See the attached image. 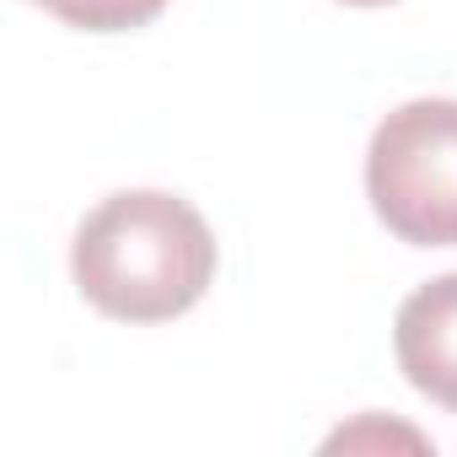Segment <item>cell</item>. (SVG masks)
<instances>
[{"instance_id":"obj_1","label":"cell","mask_w":457,"mask_h":457,"mask_svg":"<svg viewBox=\"0 0 457 457\" xmlns=\"http://www.w3.org/2000/svg\"><path fill=\"white\" fill-rule=\"evenodd\" d=\"M71 275L103 318L167 323L210 291L215 237L188 199L124 188L76 226Z\"/></svg>"},{"instance_id":"obj_2","label":"cell","mask_w":457,"mask_h":457,"mask_svg":"<svg viewBox=\"0 0 457 457\" xmlns=\"http://www.w3.org/2000/svg\"><path fill=\"white\" fill-rule=\"evenodd\" d=\"M366 199L398 243L457 248V103L414 97L393 108L366 151Z\"/></svg>"},{"instance_id":"obj_3","label":"cell","mask_w":457,"mask_h":457,"mask_svg":"<svg viewBox=\"0 0 457 457\" xmlns=\"http://www.w3.org/2000/svg\"><path fill=\"white\" fill-rule=\"evenodd\" d=\"M393 355L414 393L457 414V275L425 280L393 318Z\"/></svg>"},{"instance_id":"obj_4","label":"cell","mask_w":457,"mask_h":457,"mask_svg":"<svg viewBox=\"0 0 457 457\" xmlns=\"http://www.w3.org/2000/svg\"><path fill=\"white\" fill-rule=\"evenodd\" d=\"M33 6H44L60 22L87 28V33H129V28H145L151 17H162L167 0H33Z\"/></svg>"},{"instance_id":"obj_5","label":"cell","mask_w":457,"mask_h":457,"mask_svg":"<svg viewBox=\"0 0 457 457\" xmlns=\"http://www.w3.org/2000/svg\"><path fill=\"white\" fill-rule=\"evenodd\" d=\"M345 6H387V0H345Z\"/></svg>"}]
</instances>
